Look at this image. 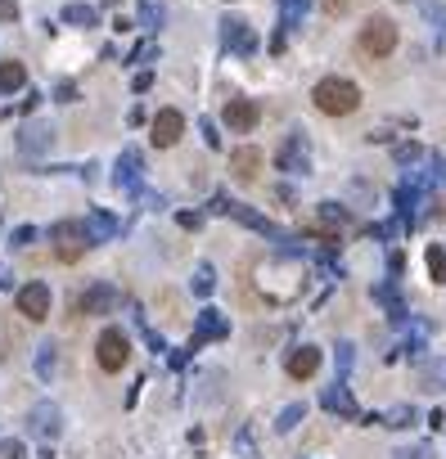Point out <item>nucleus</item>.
Here are the masks:
<instances>
[{
  "instance_id": "nucleus-13",
  "label": "nucleus",
  "mask_w": 446,
  "mask_h": 459,
  "mask_svg": "<svg viewBox=\"0 0 446 459\" xmlns=\"http://www.w3.org/2000/svg\"><path fill=\"white\" fill-rule=\"evenodd\" d=\"M27 86V68L18 59H9V63H0V95H14V90H23Z\"/></svg>"
},
{
  "instance_id": "nucleus-17",
  "label": "nucleus",
  "mask_w": 446,
  "mask_h": 459,
  "mask_svg": "<svg viewBox=\"0 0 446 459\" xmlns=\"http://www.w3.org/2000/svg\"><path fill=\"white\" fill-rule=\"evenodd\" d=\"M225 41H234V45H239V50H253V36L248 32H244V27H248V23H239V18H225Z\"/></svg>"
},
{
  "instance_id": "nucleus-31",
  "label": "nucleus",
  "mask_w": 446,
  "mask_h": 459,
  "mask_svg": "<svg viewBox=\"0 0 446 459\" xmlns=\"http://www.w3.org/2000/svg\"><path fill=\"white\" fill-rule=\"evenodd\" d=\"M438 216H442V221H446V198H442V203H438Z\"/></svg>"
},
{
  "instance_id": "nucleus-19",
  "label": "nucleus",
  "mask_w": 446,
  "mask_h": 459,
  "mask_svg": "<svg viewBox=\"0 0 446 459\" xmlns=\"http://www.w3.org/2000/svg\"><path fill=\"white\" fill-rule=\"evenodd\" d=\"M429 271H433V284H446V252L438 243L429 248Z\"/></svg>"
},
{
  "instance_id": "nucleus-10",
  "label": "nucleus",
  "mask_w": 446,
  "mask_h": 459,
  "mask_svg": "<svg viewBox=\"0 0 446 459\" xmlns=\"http://www.w3.org/2000/svg\"><path fill=\"white\" fill-rule=\"evenodd\" d=\"M32 433L36 437H59V410H54L50 401L32 410Z\"/></svg>"
},
{
  "instance_id": "nucleus-1",
  "label": "nucleus",
  "mask_w": 446,
  "mask_h": 459,
  "mask_svg": "<svg viewBox=\"0 0 446 459\" xmlns=\"http://www.w3.org/2000/svg\"><path fill=\"white\" fill-rule=\"evenodd\" d=\"M311 104H316L325 118H352L360 108V86L347 81V76H325V81H316V90H311Z\"/></svg>"
},
{
  "instance_id": "nucleus-7",
  "label": "nucleus",
  "mask_w": 446,
  "mask_h": 459,
  "mask_svg": "<svg viewBox=\"0 0 446 459\" xmlns=\"http://www.w3.org/2000/svg\"><path fill=\"white\" fill-rule=\"evenodd\" d=\"M149 131H154V145H158V149H172L176 140H180V131H185V118H180L176 108H163Z\"/></svg>"
},
{
  "instance_id": "nucleus-18",
  "label": "nucleus",
  "mask_w": 446,
  "mask_h": 459,
  "mask_svg": "<svg viewBox=\"0 0 446 459\" xmlns=\"http://www.w3.org/2000/svg\"><path fill=\"white\" fill-rule=\"evenodd\" d=\"M36 374L41 378L54 374V342H41V347H36Z\"/></svg>"
},
{
  "instance_id": "nucleus-20",
  "label": "nucleus",
  "mask_w": 446,
  "mask_h": 459,
  "mask_svg": "<svg viewBox=\"0 0 446 459\" xmlns=\"http://www.w3.org/2000/svg\"><path fill=\"white\" fill-rule=\"evenodd\" d=\"M325 405L338 410V414H356V405H352V396H347V392H325Z\"/></svg>"
},
{
  "instance_id": "nucleus-28",
  "label": "nucleus",
  "mask_w": 446,
  "mask_h": 459,
  "mask_svg": "<svg viewBox=\"0 0 446 459\" xmlns=\"http://www.w3.org/2000/svg\"><path fill=\"white\" fill-rule=\"evenodd\" d=\"M397 459H433V451H429V446H420V451H401Z\"/></svg>"
},
{
  "instance_id": "nucleus-2",
  "label": "nucleus",
  "mask_w": 446,
  "mask_h": 459,
  "mask_svg": "<svg viewBox=\"0 0 446 459\" xmlns=\"http://www.w3.org/2000/svg\"><path fill=\"white\" fill-rule=\"evenodd\" d=\"M360 50H365L369 59H388V54L397 50V23L392 18H369V23L360 27Z\"/></svg>"
},
{
  "instance_id": "nucleus-12",
  "label": "nucleus",
  "mask_w": 446,
  "mask_h": 459,
  "mask_svg": "<svg viewBox=\"0 0 446 459\" xmlns=\"http://www.w3.org/2000/svg\"><path fill=\"white\" fill-rule=\"evenodd\" d=\"M113 180H118L122 189H136V185H140V153H136V149H127V153L118 158V176H113Z\"/></svg>"
},
{
  "instance_id": "nucleus-22",
  "label": "nucleus",
  "mask_w": 446,
  "mask_h": 459,
  "mask_svg": "<svg viewBox=\"0 0 446 459\" xmlns=\"http://www.w3.org/2000/svg\"><path fill=\"white\" fill-rule=\"evenodd\" d=\"M302 9H307L302 0H284V27H293V23H298V18H302Z\"/></svg>"
},
{
  "instance_id": "nucleus-8",
  "label": "nucleus",
  "mask_w": 446,
  "mask_h": 459,
  "mask_svg": "<svg viewBox=\"0 0 446 459\" xmlns=\"http://www.w3.org/2000/svg\"><path fill=\"white\" fill-rule=\"evenodd\" d=\"M257 118H262V108L253 99H230V104H225V127H230V131H253Z\"/></svg>"
},
{
  "instance_id": "nucleus-26",
  "label": "nucleus",
  "mask_w": 446,
  "mask_h": 459,
  "mask_svg": "<svg viewBox=\"0 0 446 459\" xmlns=\"http://www.w3.org/2000/svg\"><path fill=\"white\" fill-rule=\"evenodd\" d=\"M194 289H198V293H207V289H212V271H207V266H203V271H198V280H194Z\"/></svg>"
},
{
  "instance_id": "nucleus-25",
  "label": "nucleus",
  "mask_w": 446,
  "mask_h": 459,
  "mask_svg": "<svg viewBox=\"0 0 446 459\" xmlns=\"http://www.w3.org/2000/svg\"><path fill=\"white\" fill-rule=\"evenodd\" d=\"M0 455H5V459H23V446H18V442H0Z\"/></svg>"
},
{
  "instance_id": "nucleus-3",
  "label": "nucleus",
  "mask_w": 446,
  "mask_h": 459,
  "mask_svg": "<svg viewBox=\"0 0 446 459\" xmlns=\"http://www.w3.org/2000/svg\"><path fill=\"white\" fill-rule=\"evenodd\" d=\"M50 239L59 248V261H77L81 252L90 248V230H86V221H59V225H50Z\"/></svg>"
},
{
  "instance_id": "nucleus-9",
  "label": "nucleus",
  "mask_w": 446,
  "mask_h": 459,
  "mask_svg": "<svg viewBox=\"0 0 446 459\" xmlns=\"http://www.w3.org/2000/svg\"><path fill=\"white\" fill-rule=\"evenodd\" d=\"M262 167H266V153H262V149H234L230 153V171L239 180H253Z\"/></svg>"
},
{
  "instance_id": "nucleus-30",
  "label": "nucleus",
  "mask_w": 446,
  "mask_h": 459,
  "mask_svg": "<svg viewBox=\"0 0 446 459\" xmlns=\"http://www.w3.org/2000/svg\"><path fill=\"white\" fill-rule=\"evenodd\" d=\"M0 289H9V271H5V266H0Z\"/></svg>"
},
{
  "instance_id": "nucleus-21",
  "label": "nucleus",
  "mask_w": 446,
  "mask_h": 459,
  "mask_svg": "<svg viewBox=\"0 0 446 459\" xmlns=\"http://www.w3.org/2000/svg\"><path fill=\"white\" fill-rule=\"evenodd\" d=\"M9 243H14V248H27V243H36V225H18L14 234H9Z\"/></svg>"
},
{
  "instance_id": "nucleus-11",
  "label": "nucleus",
  "mask_w": 446,
  "mask_h": 459,
  "mask_svg": "<svg viewBox=\"0 0 446 459\" xmlns=\"http://www.w3.org/2000/svg\"><path fill=\"white\" fill-rule=\"evenodd\" d=\"M316 365H320V351L316 347H298L289 356V374L293 378H311V374H316Z\"/></svg>"
},
{
  "instance_id": "nucleus-23",
  "label": "nucleus",
  "mask_w": 446,
  "mask_h": 459,
  "mask_svg": "<svg viewBox=\"0 0 446 459\" xmlns=\"http://www.w3.org/2000/svg\"><path fill=\"white\" fill-rule=\"evenodd\" d=\"M198 333H203V338H212V333H221V320H216L212 311H203V329H198Z\"/></svg>"
},
{
  "instance_id": "nucleus-16",
  "label": "nucleus",
  "mask_w": 446,
  "mask_h": 459,
  "mask_svg": "<svg viewBox=\"0 0 446 459\" xmlns=\"http://www.w3.org/2000/svg\"><path fill=\"white\" fill-rule=\"evenodd\" d=\"M63 23H72V27H95V9H90V5H63Z\"/></svg>"
},
{
  "instance_id": "nucleus-15",
  "label": "nucleus",
  "mask_w": 446,
  "mask_h": 459,
  "mask_svg": "<svg viewBox=\"0 0 446 459\" xmlns=\"http://www.w3.org/2000/svg\"><path fill=\"white\" fill-rule=\"evenodd\" d=\"M50 140H54L50 127H27L23 140H18V149H23V153H41V149H50Z\"/></svg>"
},
{
  "instance_id": "nucleus-27",
  "label": "nucleus",
  "mask_w": 446,
  "mask_h": 459,
  "mask_svg": "<svg viewBox=\"0 0 446 459\" xmlns=\"http://www.w3.org/2000/svg\"><path fill=\"white\" fill-rule=\"evenodd\" d=\"M59 99H63V104H72V99H77V86L63 81V86H59Z\"/></svg>"
},
{
  "instance_id": "nucleus-14",
  "label": "nucleus",
  "mask_w": 446,
  "mask_h": 459,
  "mask_svg": "<svg viewBox=\"0 0 446 459\" xmlns=\"http://www.w3.org/2000/svg\"><path fill=\"white\" fill-rule=\"evenodd\" d=\"M86 230H90V243H104V239L118 234V221H113L109 212H90L86 216Z\"/></svg>"
},
{
  "instance_id": "nucleus-24",
  "label": "nucleus",
  "mask_w": 446,
  "mask_h": 459,
  "mask_svg": "<svg viewBox=\"0 0 446 459\" xmlns=\"http://www.w3.org/2000/svg\"><path fill=\"white\" fill-rule=\"evenodd\" d=\"M18 18V0H0V23H14Z\"/></svg>"
},
{
  "instance_id": "nucleus-5",
  "label": "nucleus",
  "mask_w": 446,
  "mask_h": 459,
  "mask_svg": "<svg viewBox=\"0 0 446 459\" xmlns=\"http://www.w3.org/2000/svg\"><path fill=\"white\" fill-rule=\"evenodd\" d=\"M118 302H122V293L113 284H95V289H86L77 298V315H109V311H118Z\"/></svg>"
},
{
  "instance_id": "nucleus-29",
  "label": "nucleus",
  "mask_w": 446,
  "mask_h": 459,
  "mask_svg": "<svg viewBox=\"0 0 446 459\" xmlns=\"http://www.w3.org/2000/svg\"><path fill=\"white\" fill-rule=\"evenodd\" d=\"M329 9H334V14H343V9H347V0H329Z\"/></svg>"
},
{
  "instance_id": "nucleus-6",
  "label": "nucleus",
  "mask_w": 446,
  "mask_h": 459,
  "mask_svg": "<svg viewBox=\"0 0 446 459\" xmlns=\"http://www.w3.org/2000/svg\"><path fill=\"white\" fill-rule=\"evenodd\" d=\"M18 315L45 320V315H50V289H45V284H23V289H18Z\"/></svg>"
},
{
  "instance_id": "nucleus-4",
  "label": "nucleus",
  "mask_w": 446,
  "mask_h": 459,
  "mask_svg": "<svg viewBox=\"0 0 446 459\" xmlns=\"http://www.w3.org/2000/svg\"><path fill=\"white\" fill-rule=\"evenodd\" d=\"M95 360H99L104 374H118V369L131 360V342H127V333H122V329H104V333H99V342H95Z\"/></svg>"
}]
</instances>
